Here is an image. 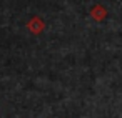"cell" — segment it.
<instances>
[{
	"label": "cell",
	"instance_id": "obj_2",
	"mask_svg": "<svg viewBox=\"0 0 122 118\" xmlns=\"http://www.w3.org/2000/svg\"><path fill=\"white\" fill-rule=\"evenodd\" d=\"M90 15H92V18H94V20L100 22V20H104V18H105V15H107V10H105L102 5H95V7L92 9Z\"/></svg>",
	"mask_w": 122,
	"mask_h": 118
},
{
	"label": "cell",
	"instance_id": "obj_1",
	"mask_svg": "<svg viewBox=\"0 0 122 118\" xmlns=\"http://www.w3.org/2000/svg\"><path fill=\"white\" fill-rule=\"evenodd\" d=\"M27 27H29V30L32 32V33H40L42 30H44V22H42V18H39V17H34L29 23H27Z\"/></svg>",
	"mask_w": 122,
	"mask_h": 118
}]
</instances>
